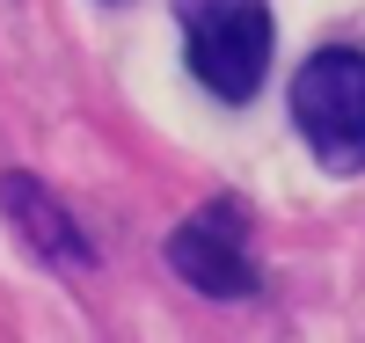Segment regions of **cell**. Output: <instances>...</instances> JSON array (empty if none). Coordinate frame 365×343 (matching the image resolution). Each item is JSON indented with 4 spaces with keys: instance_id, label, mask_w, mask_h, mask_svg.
<instances>
[{
    "instance_id": "6da1fadb",
    "label": "cell",
    "mask_w": 365,
    "mask_h": 343,
    "mask_svg": "<svg viewBox=\"0 0 365 343\" xmlns=\"http://www.w3.org/2000/svg\"><path fill=\"white\" fill-rule=\"evenodd\" d=\"M175 22H182V66L205 96L227 110L256 103L270 51H278L270 0H175Z\"/></svg>"
},
{
    "instance_id": "7a4b0ae2",
    "label": "cell",
    "mask_w": 365,
    "mask_h": 343,
    "mask_svg": "<svg viewBox=\"0 0 365 343\" xmlns=\"http://www.w3.org/2000/svg\"><path fill=\"white\" fill-rule=\"evenodd\" d=\"M292 132L307 139L314 168L329 175H365V51L358 44H322L299 58L285 88Z\"/></svg>"
},
{
    "instance_id": "3957f363",
    "label": "cell",
    "mask_w": 365,
    "mask_h": 343,
    "mask_svg": "<svg viewBox=\"0 0 365 343\" xmlns=\"http://www.w3.org/2000/svg\"><path fill=\"white\" fill-rule=\"evenodd\" d=\"M168 270L205 300H249L256 263H249V212L241 198H212L168 234Z\"/></svg>"
},
{
    "instance_id": "277c9868",
    "label": "cell",
    "mask_w": 365,
    "mask_h": 343,
    "mask_svg": "<svg viewBox=\"0 0 365 343\" xmlns=\"http://www.w3.org/2000/svg\"><path fill=\"white\" fill-rule=\"evenodd\" d=\"M0 220H8V234L29 248V263H44L58 277L96 270V241H88V227L73 220V205L58 198L44 175H29V168L0 175Z\"/></svg>"
}]
</instances>
